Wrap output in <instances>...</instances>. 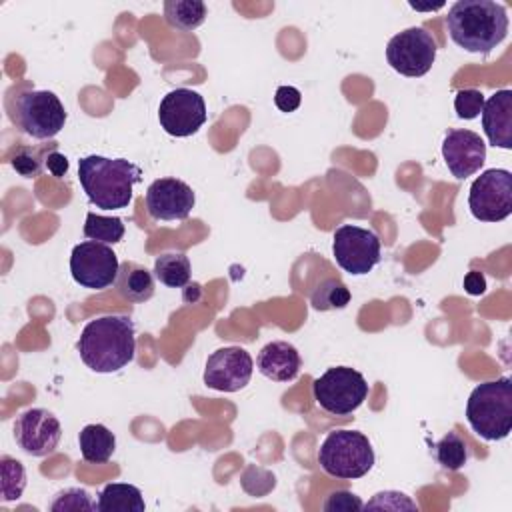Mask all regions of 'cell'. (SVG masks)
I'll list each match as a JSON object with an SVG mask.
<instances>
[{"instance_id":"d6986e66","label":"cell","mask_w":512,"mask_h":512,"mask_svg":"<svg viewBox=\"0 0 512 512\" xmlns=\"http://www.w3.org/2000/svg\"><path fill=\"white\" fill-rule=\"evenodd\" d=\"M118 294L128 302H146L154 294V276L152 272L132 260H126L120 264L116 282H114Z\"/></svg>"},{"instance_id":"484cf974","label":"cell","mask_w":512,"mask_h":512,"mask_svg":"<svg viewBox=\"0 0 512 512\" xmlns=\"http://www.w3.org/2000/svg\"><path fill=\"white\" fill-rule=\"evenodd\" d=\"M84 236L102 244H116L124 236V224L118 216H102L96 212L86 214Z\"/></svg>"},{"instance_id":"836d02e7","label":"cell","mask_w":512,"mask_h":512,"mask_svg":"<svg viewBox=\"0 0 512 512\" xmlns=\"http://www.w3.org/2000/svg\"><path fill=\"white\" fill-rule=\"evenodd\" d=\"M46 170H48L52 176H56V178L64 176V174L68 172V158H66L64 154L56 152V150L48 152V154H46Z\"/></svg>"},{"instance_id":"52a82bcc","label":"cell","mask_w":512,"mask_h":512,"mask_svg":"<svg viewBox=\"0 0 512 512\" xmlns=\"http://www.w3.org/2000/svg\"><path fill=\"white\" fill-rule=\"evenodd\" d=\"M16 126L36 138H54L66 122V110L60 98L50 90H26L16 98L14 106Z\"/></svg>"},{"instance_id":"f546056e","label":"cell","mask_w":512,"mask_h":512,"mask_svg":"<svg viewBox=\"0 0 512 512\" xmlns=\"http://www.w3.org/2000/svg\"><path fill=\"white\" fill-rule=\"evenodd\" d=\"M10 164H12V168H14L20 176H24V178H36V176L42 172V168L46 166V156L42 158V156H40V150H34V148H28V146H20V148L16 150V154L12 156Z\"/></svg>"},{"instance_id":"277c9868","label":"cell","mask_w":512,"mask_h":512,"mask_svg":"<svg viewBox=\"0 0 512 512\" xmlns=\"http://www.w3.org/2000/svg\"><path fill=\"white\" fill-rule=\"evenodd\" d=\"M466 420L480 438L504 440L512 430L510 376L478 384L468 396Z\"/></svg>"},{"instance_id":"8fae6325","label":"cell","mask_w":512,"mask_h":512,"mask_svg":"<svg viewBox=\"0 0 512 512\" xmlns=\"http://www.w3.org/2000/svg\"><path fill=\"white\" fill-rule=\"evenodd\" d=\"M120 262L116 252L102 242L86 240L70 254V274L76 284L90 290H104L116 282Z\"/></svg>"},{"instance_id":"ba28073f","label":"cell","mask_w":512,"mask_h":512,"mask_svg":"<svg viewBox=\"0 0 512 512\" xmlns=\"http://www.w3.org/2000/svg\"><path fill=\"white\" fill-rule=\"evenodd\" d=\"M468 208L480 222H500L512 214V174L504 168L484 170L470 186Z\"/></svg>"},{"instance_id":"603a6c76","label":"cell","mask_w":512,"mask_h":512,"mask_svg":"<svg viewBox=\"0 0 512 512\" xmlns=\"http://www.w3.org/2000/svg\"><path fill=\"white\" fill-rule=\"evenodd\" d=\"M152 272L164 286L182 288L190 282V260L184 252H164L154 260Z\"/></svg>"},{"instance_id":"83f0119b","label":"cell","mask_w":512,"mask_h":512,"mask_svg":"<svg viewBox=\"0 0 512 512\" xmlns=\"http://www.w3.org/2000/svg\"><path fill=\"white\" fill-rule=\"evenodd\" d=\"M52 512H80V510H98L96 502L90 500V494L84 488H66L56 494L50 504Z\"/></svg>"},{"instance_id":"7c38bea8","label":"cell","mask_w":512,"mask_h":512,"mask_svg":"<svg viewBox=\"0 0 512 512\" xmlns=\"http://www.w3.org/2000/svg\"><path fill=\"white\" fill-rule=\"evenodd\" d=\"M208 118L204 98L190 88L170 90L158 106V120L166 134L186 138L196 134Z\"/></svg>"},{"instance_id":"5bb4252c","label":"cell","mask_w":512,"mask_h":512,"mask_svg":"<svg viewBox=\"0 0 512 512\" xmlns=\"http://www.w3.org/2000/svg\"><path fill=\"white\" fill-rule=\"evenodd\" d=\"M60 438L62 426L46 408H28L14 422V440L30 456L42 458L52 454Z\"/></svg>"},{"instance_id":"e575fe53","label":"cell","mask_w":512,"mask_h":512,"mask_svg":"<svg viewBox=\"0 0 512 512\" xmlns=\"http://www.w3.org/2000/svg\"><path fill=\"white\" fill-rule=\"evenodd\" d=\"M464 290L470 294V296H480L486 292V278L482 272L478 270H472L464 276Z\"/></svg>"},{"instance_id":"4316f807","label":"cell","mask_w":512,"mask_h":512,"mask_svg":"<svg viewBox=\"0 0 512 512\" xmlns=\"http://www.w3.org/2000/svg\"><path fill=\"white\" fill-rule=\"evenodd\" d=\"M0 474H2V500L4 502L18 500L26 488V470L22 462H18L12 456H2Z\"/></svg>"},{"instance_id":"f1b7e54d","label":"cell","mask_w":512,"mask_h":512,"mask_svg":"<svg viewBox=\"0 0 512 512\" xmlns=\"http://www.w3.org/2000/svg\"><path fill=\"white\" fill-rule=\"evenodd\" d=\"M484 94L476 88H464V90H458L456 96H454V110H456V116L462 118V120H474L482 114V108H484Z\"/></svg>"},{"instance_id":"cb8c5ba5","label":"cell","mask_w":512,"mask_h":512,"mask_svg":"<svg viewBox=\"0 0 512 512\" xmlns=\"http://www.w3.org/2000/svg\"><path fill=\"white\" fill-rule=\"evenodd\" d=\"M350 302V290L348 286L338 278H326L318 282L310 294V304L320 310H342Z\"/></svg>"},{"instance_id":"7a4b0ae2","label":"cell","mask_w":512,"mask_h":512,"mask_svg":"<svg viewBox=\"0 0 512 512\" xmlns=\"http://www.w3.org/2000/svg\"><path fill=\"white\" fill-rule=\"evenodd\" d=\"M446 28L466 52L490 54L508 34L506 8L492 0H458L448 10Z\"/></svg>"},{"instance_id":"2e32d148","label":"cell","mask_w":512,"mask_h":512,"mask_svg":"<svg viewBox=\"0 0 512 512\" xmlns=\"http://www.w3.org/2000/svg\"><path fill=\"white\" fill-rule=\"evenodd\" d=\"M442 158L454 178L464 180L476 174L486 160V144L472 130L452 128L442 140Z\"/></svg>"},{"instance_id":"6da1fadb","label":"cell","mask_w":512,"mask_h":512,"mask_svg":"<svg viewBox=\"0 0 512 512\" xmlns=\"http://www.w3.org/2000/svg\"><path fill=\"white\" fill-rule=\"evenodd\" d=\"M82 362L98 372H118L134 360L136 354V328L126 314H106L90 320L76 344Z\"/></svg>"},{"instance_id":"7402d4cb","label":"cell","mask_w":512,"mask_h":512,"mask_svg":"<svg viewBox=\"0 0 512 512\" xmlns=\"http://www.w3.org/2000/svg\"><path fill=\"white\" fill-rule=\"evenodd\" d=\"M166 22L182 32L196 30L206 18V4L200 0H166L164 2Z\"/></svg>"},{"instance_id":"e0dca14e","label":"cell","mask_w":512,"mask_h":512,"mask_svg":"<svg viewBox=\"0 0 512 512\" xmlns=\"http://www.w3.org/2000/svg\"><path fill=\"white\" fill-rule=\"evenodd\" d=\"M482 128L494 148H512V90H496L482 108Z\"/></svg>"},{"instance_id":"4dcf8cb0","label":"cell","mask_w":512,"mask_h":512,"mask_svg":"<svg viewBox=\"0 0 512 512\" xmlns=\"http://www.w3.org/2000/svg\"><path fill=\"white\" fill-rule=\"evenodd\" d=\"M368 508H380V510H416V504L402 492L386 490L378 492L368 504H364V510Z\"/></svg>"},{"instance_id":"d6a6232c","label":"cell","mask_w":512,"mask_h":512,"mask_svg":"<svg viewBox=\"0 0 512 512\" xmlns=\"http://www.w3.org/2000/svg\"><path fill=\"white\" fill-rule=\"evenodd\" d=\"M302 102V94L294 86H280L274 94V104L282 112H294Z\"/></svg>"},{"instance_id":"ac0fdd59","label":"cell","mask_w":512,"mask_h":512,"mask_svg":"<svg viewBox=\"0 0 512 512\" xmlns=\"http://www.w3.org/2000/svg\"><path fill=\"white\" fill-rule=\"evenodd\" d=\"M302 358L298 350L286 340L268 342L256 358V368L262 376L274 382H290L298 376Z\"/></svg>"},{"instance_id":"ffe728a7","label":"cell","mask_w":512,"mask_h":512,"mask_svg":"<svg viewBox=\"0 0 512 512\" xmlns=\"http://www.w3.org/2000/svg\"><path fill=\"white\" fill-rule=\"evenodd\" d=\"M98 512H144V496L140 488L126 482L106 484L96 500Z\"/></svg>"},{"instance_id":"44dd1931","label":"cell","mask_w":512,"mask_h":512,"mask_svg":"<svg viewBox=\"0 0 512 512\" xmlns=\"http://www.w3.org/2000/svg\"><path fill=\"white\" fill-rule=\"evenodd\" d=\"M80 454L90 464H104L116 450V436L104 424H88L78 434Z\"/></svg>"},{"instance_id":"d4e9b609","label":"cell","mask_w":512,"mask_h":512,"mask_svg":"<svg viewBox=\"0 0 512 512\" xmlns=\"http://www.w3.org/2000/svg\"><path fill=\"white\" fill-rule=\"evenodd\" d=\"M434 458L444 470H460L468 460V446L458 432L450 430L434 444Z\"/></svg>"},{"instance_id":"1f68e13d","label":"cell","mask_w":512,"mask_h":512,"mask_svg":"<svg viewBox=\"0 0 512 512\" xmlns=\"http://www.w3.org/2000/svg\"><path fill=\"white\" fill-rule=\"evenodd\" d=\"M326 512H358L364 510L362 500L350 490H336L324 502Z\"/></svg>"},{"instance_id":"4fadbf2b","label":"cell","mask_w":512,"mask_h":512,"mask_svg":"<svg viewBox=\"0 0 512 512\" xmlns=\"http://www.w3.org/2000/svg\"><path fill=\"white\" fill-rule=\"evenodd\" d=\"M254 370L252 356L240 346H224L214 350L204 368V384L220 392H238L242 390Z\"/></svg>"},{"instance_id":"3957f363","label":"cell","mask_w":512,"mask_h":512,"mask_svg":"<svg viewBox=\"0 0 512 512\" xmlns=\"http://www.w3.org/2000/svg\"><path fill=\"white\" fill-rule=\"evenodd\" d=\"M78 180L90 204L100 210H120L132 202L142 170L126 158L90 154L78 160Z\"/></svg>"},{"instance_id":"30bf717a","label":"cell","mask_w":512,"mask_h":512,"mask_svg":"<svg viewBox=\"0 0 512 512\" xmlns=\"http://www.w3.org/2000/svg\"><path fill=\"white\" fill-rule=\"evenodd\" d=\"M332 254L344 272L362 276L380 262V238L368 228L342 224L334 232Z\"/></svg>"},{"instance_id":"8992f818","label":"cell","mask_w":512,"mask_h":512,"mask_svg":"<svg viewBox=\"0 0 512 512\" xmlns=\"http://www.w3.org/2000/svg\"><path fill=\"white\" fill-rule=\"evenodd\" d=\"M312 394L322 410L334 416H346L366 400L368 382L350 366H334L314 380Z\"/></svg>"},{"instance_id":"9a60e30c","label":"cell","mask_w":512,"mask_h":512,"mask_svg":"<svg viewBox=\"0 0 512 512\" xmlns=\"http://www.w3.org/2000/svg\"><path fill=\"white\" fill-rule=\"evenodd\" d=\"M194 202L192 188L178 178H158L146 188V208L154 220H186Z\"/></svg>"},{"instance_id":"9c48e42d","label":"cell","mask_w":512,"mask_h":512,"mask_svg":"<svg viewBox=\"0 0 512 512\" xmlns=\"http://www.w3.org/2000/svg\"><path fill=\"white\" fill-rule=\"evenodd\" d=\"M386 60L398 74L420 78L430 72L436 60V40L420 26L406 28L390 38Z\"/></svg>"},{"instance_id":"5b68a950","label":"cell","mask_w":512,"mask_h":512,"mask_svg":"<svg viewBox=\"0 0 512 512\" xmlns=\"http://www.w3.org/2000/svg\"><path fill=\"white\" fill-rule=\"evenodd\" d=\"M320 468L342 480L368 474L374 466V450L366 434L358 430H332L318 448Z\"/></svg>"}]
</instances>
